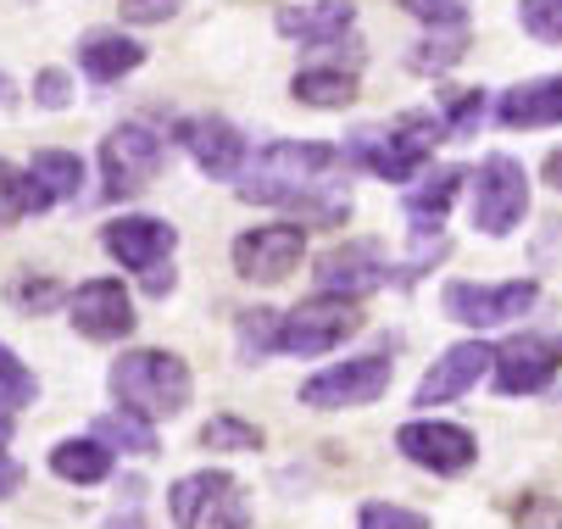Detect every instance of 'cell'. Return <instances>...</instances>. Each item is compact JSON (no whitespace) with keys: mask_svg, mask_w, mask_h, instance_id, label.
Returning a JSON list of instances; mask_svg holds the SVG:
<instances>
[{"mask_svg":"<svg viewBox=\"0 0 562 529\" xmlns=\"http://www.w3.org/2000/svg\"><path fill=\"white\" fill-rule=\"evenodd\" d=\"M351 157L346 145L273 139L239 173V195L257 206H284L301 223H346L351 217Z\"/></svg>","mask_w":562,"mask_h":529,"instance_id":"obj_1","label":"cell"},{"mask_svg":"<svg viewBox=\"0 0 562 529\" xmlns=\"http://www.w3.org/2000/svg\"><path fill=\"white\" fill-rule=\"evenodd\" d=\"M440 139H451L446 117L407 112V117H395V123H384V128H357V134L346 139V157H351V168H368V173H379V179H390V184H413V179L429 168V157H435Z\"/></svg>","mask_w":562,"mask_h":529,"instance_id":"obj_2","label":"cell"},{"mask_svg":"<svg viewBox=\"0 0 562 529\" xmlns=\"http://www.w3.org/2000/svg\"><path fill=\"white\" fill-rule=\"evenodd\" d=\"M106 385L117 396V407L139 413V418H179L190 407V368L173 357V351H123L106 373Z\"/></svg>","mask_w":562,"mask_h":529,"instance_id":"obj_3","label":"cell"},{"mask_svg":"<svg viewBox=\"0 0 562 529\" xmlns=\"http://www.w3.org/2000/svg\"><path fill=\"white\" fill-rule=\"evenodd\" d=\"M101 246L112 262H123L128 273L145 279L150 295H168L173 290V246H179V229L162 217H117L101 229Z\"/></svg>","mask_w":562,"mask_h":529,"instance_id":"obj_4","label":"cell"},{"mask_svg":"<svg viewBox=\"0 0 562 529\" xmlns=\"http://www.w3.org/2000/svg\"><path fill=\"white\" fill-rule=\"evenodd\" d=\"M168 507H173V529H251L246 491H239L228 474H217V469L184 474L168 491Z\"/></svg>","mask_w":562,"mask_h":529,"instance_id":"obj_5","label":"cell"},{"mask_svg":"<svg viewBox=\"0 0 562 529\" xmlns=\"http://www.w3.org/2000/svg\"><path fill=\"white\" fill-rule=\"evenodd\" d=\"M395 380V362L384 351H368V357H351V362H335L324 373H312L301 385V407H317V413H340V407H368L390 391Z\"/></svg>","mask_w":562,"mask_h":529,"instance_id":"obj_6","label":"cell"},{"mask_svg":"<svg viewBox=\"0 0 562 529\" xmlns=\"http://www.w3.org/2000/svg\"><path fill=\"white\" fill-rule=\"evenodd\" d=\"M168 162V139L145 128V123H123L101 139V179H106V195L123 201V195H139Z\"/></svg>","mask_w":562,"mask_h":529,"instance_id":"obj_7","label":"cell"},{"mask_svg":"<svg viewBox=\"0 0 562 529\" xmlns=\"http://www.w3.org/2000/svg\"><path fill=\"white\" fill-rule=\"evenodd\" d=\"M357 329H362L357 301H346V295H324V290H317L312 301H301L295 313H284L279 340H284V351H290V357H329V351H335V346H346Z\"/></svg>","mask_w":562,"mask_h":529,"instance_id":"obj_8","label":"cell"},{"mask_svg":"<svg viewBox=\"0 0 562 529\" xmlns=\"http://www.w3.org/2000/svg\"><path fill=\"white\" fill-rule=\"evenodd\" d=\"M535 279H507V284H473V279H451L440 290V307L451 324H468V329H502L513 318H524L535 307Z\"/></svg>","mask_w":562,"mask_h":529,"instance_id":"obj_9","label":"cell"},{"mask_svg":"<svg viewBox=\"0 0 562 529\" xmlns=\"http://www.w3.org/2000/svg\"><path fill=\"white\" fill-rule=\"evenodd\" d=\"M529 212V173L518 157H485L473 173V229L485 235H513Z\"/></svg>","mask_w":562,"mask_h":529,"instance_id":"obj_10","label":"cell"},{"mask_svg":"<svg viewBox=\"0 0 562 529\" xmlns=\"http://www.w3.org/2000/svg\"><path fill=\"white\" fill-rule=\"evenodd\" d=\"M234 273L251 284H279L301 268L306 257V229L301 223H268V229H246L234 240Z\"/></svg>","mask_w":562,"mask_h":529,"instance_id":"obj_11","label":"cell"},{"mask_svg":"<svg viewBox=\"0 0 562 529\" xmlns=\"http://www.w3.org/2000/svg\"><path fill=\"white\" fill-rule=\"evenodd\" d=\"M395 451L407 463L429 469V474H468L479 458V440L462 424H440V418H413L395 429Z\"/></svg>","mask_w":562,"mask_h":529,"instance_id":"obj_12","label":"cell"},{"mask_svg":"<svg viewBox=\"0 0 562 529\" xmlns=\"http://www.w3.org/2000/svg\"><path fill=\"white\" fill-rule=\"evenodd\" d=\"M557 373H562V340L551 335H513L507 346H496L491 380L502 396H540Z\"/></svg>","mask_w":562,"mask_h":529,"instance_id":"obj_13","label":"cell"},{"mask_svg":"<svg viewBox=\"0 0 562 529\" xmlns=\"http://www.w3.org/2000/svg\"><path fill=\"white\" fill-rule=\"evenodd\" d=\"M390 273L395 268H390L379 240H346V246L317 257V290H324V295H346V301H362V295L384 290Z\"/></svg>","mask_w":562,"mask_h":529,"instance_id":"obj_14","label":"cell"},{"mask_svg":"<svg viewBox=\"0 0 562 529\" xmlns=\"http://www.w3.org/2000/svg\"><path fill=\"white\" fill-rule=\"evenodd\" d=\"M173 134L190 150V162L201 173H212V179H239V173H246V162H251L246 134H239L228 117H184Z\"/></svg>","mask_w":562,"mask_h":529,"instance_id":"obj_15","label":"cell"},{"mask_svg":"<svg viewBox=\"0 0 562 529\" xmlns=\"http://www.w3.org/2000/svg\"><path fill=\"white\" fill-rule=\"evenodd\" d=\"M67 313H72V329L85 335V340H128L134 335V301L117 279H90V284H78L72 301H67Z\"/></svg>","mask_w":562,"mask_h":529,"instance_id":"obj_16","label":"cell"},{"mask_svg":"<svg viewBox=\"0 0 562 529\" xmlns=\"http://www.w3.org/2000/svg\"><path fill=\"white\" fill-rule=\"evenodd\" d=\"M496 368V346H485V340H462V346H451L429 373H424V385H418V402L413 407H446V402H457L462 391H473L485 373Z\"/></svg>","mask_w":562,"mask_h":529,"instance_id":"obj_17","label":"cell"},{"mask_svg":"<svg viewBox=\"0 0 562 529\" xmlns=\"http://www.w3.org/2000/svg\"><path fill=\"white\" fill-rule=\"evenodd\" d=\"M357 23L351 0H312V7H279V34L306 45H340Z\"/></svg>","mask_w":562,"mask_h":529,"instance_id":"obj_18","label":"cell"},{"mask_svg":"<svg viewBox=\"0 0 562 529\" xmlns=\"http://www.w3.org/2000/svg\"><path fill=\"white\" fill-rule=\"evenodd\" d=\"M462 184H468V168H435L418 184H407V223H413L418 240L440 235V223H446V212H451Z\"/></svg>","mask_w":562,"mask_h":529,"instance_id":"obj_19","label":"cell"},{"mask_svg":"<svg viewBox=\"0 0 562 529\" xmlns=\"http://www.w3.org/2000/svg\"><path fill=\"white\" fill-rule=\"evenodd\" d=\"M496 117L507 128H546V123H562V79H535V85H518L496 101Z\"/></svg>","mask_w":562,"mask_h":529,"instance_id":"obj_20","label":"cell"},{"mask_svg":"<svg viewBox=\"0 0 562 529\" xmlns=\"http://www.w3.org/2000/svg\"><path fill=\"white\" fill-rule=\"evenodd\" d=\"M145 61V45H134V40H123V34H85L78 40V67L90 72L95 85H117L123 72H134Z\"/></svg>","mask_w":562,"mask_h":529,"instance_id":"obj_21","label":"cell"},{"mask_svg":"<svg viewBox=\"0 0 562 529\" xmlns=\"http://www.w3.org/2000/svg\"><path fill=\"white\" fill-rule=\"evenodd\" d=\"M50 474L67 480V485H101L112 474V446L101 435H90V440H78V435L56 440L50 446Z\"/></svg>","mask_w":562,"mask_h":529,"instance_id":"obj_22","label":"cell"},{"mask_svg":"<svg viewBox=\"0 0 562 529\" xmlns=\"http://www.w3.org/2000/svg\"><path fill=\"white\" fill-rule=\"evenodd\" d=\"M40 195L56 206V201H72L78 184H85V162L72 157V150H34V162H29Z\"/></svg>","mask_w":562,"mask_h":529,"instance_id":"obj_23","label":"cell"},{"mask_svg":"<svg viewBox=\"0 0 562 529\" xmlns=\"http://www.w3.org/2000/svg\"><path fill=\"white\" fill-rule=\"evenodd\" d=\"M290 90L306 106H351L357 101V72H346V67H306V72H295Z\"/></svg>","mask_w":562,"mask_h":529,"instance_id":"obj_24","label":"cell"},{"mask_svg":"<svg viewBox=\"0 0 562 529\" xmlns=\"http://www.w3.org/2000/svg\"><path fill=\"white\" fill-rule=\"evenodd\" d=\"M50 201L40 195L34 173L29 168H12V162H0V229H12V223H23L29 212H45Z\"/></svg>","mask_w":562,"mask_h":529,"instance_id":"obj_25","label":"cell"},{"mask_svg":"<svg viewBox=\"0 0 562 529\" xmlns=\"http://www.w3.org/2000/svg\"><path fill=\"white\" fill-rule=\"evenodd\" d=\"M279 329H284V313H273V307L239 313V324H234V335H239V357H246V362H268L273 351H284Z\"/></svg>","mask_w":562,"mask_h":529,"instance_id":"obj_26","label":"cell"},{"mask_svg":"<svg viewBox=\"0 0 562 529\" xmlns=\"http://www.w3.org/2000/svg\"><path fill=\"white\" fill-rule=\"evenodd\" d=\"M95 435L112 446V451H134V458H156V429H150V418H139V413H106V418H95Z\"/></svg>","mask_w":562,"mask_h":529,"instance_id":"obj_27","label":"cell"},{"mask_svg":"<svg viewBox=\"0 0 562 529\" xmlns=\"http://www.w3.org/2000/svg\"><path fill=\"white\" fill-rule=\"evenodd\" d=\"M462 50H468V29H462V23H446V29H435L429 40L413 45L407 67H413V72H446V67L462 61Z\"/></svg>","mask_w":562,"mask_h":529,"instance_id":"obj_28","label":"cell"},{"mask_svg":"<svg viewBox=\"0 0 562 529\" xmlns=\"http://www.w3.org/2000/svg\"><path fill=\"white\" fill-rule=\"evenodd\" d=\"M201 446L206 451H262V429L234 418V413H217V418L201 424Z\"/></svg>","mask_w":562,"mask_h":529,"instance_id":"obj_29","label":"cell"},{"mask_svg":"<svg viewBox=\"0 0 562 529\" xmlns=\"http://www.w3.org/2000/svg\"><path fill=\"white\" fill-rule=\"evenodd\" d=\"M40 396V385H34V373H29V362L7 346V340H0V407H29Z\"/></svg>","mask_w":562,"mask_h":529,"instance_id":"obj_30","label":"cell"},{"mask_svg":"<svg viewBox=\"0 0 562 529\" xmlns=\"http://www.w3.org/2000/svg\"><path fill=\"white\" fill-rule=\"evenodd\" d=\"M518 23L540 45H562V0H518Z\"/></svg>","mask_w":562,"mask_h":529,"instance_id":"obj_31","label":"cell"},{"mask_svg":"<svg viewBox=\"0 0 562 529\" xmlns=\"http://www.w3.org/2000/svg\"><path fill=\"white\" fill-rule=\"evenodd\" d=\"M479 123H485V90H451L446 95V128H451V139H468Z\"/></svg>","mask_w":562,"mask_h":529,"instance_id":"obj_32","label":"cell"},{"mask_svg":"<svg viewBox=\"0 0 562 529\" xmlns=\"http://www.w3.org/2000/svg\"><path fill=\"white\" fill-rule=\"evenodd\" d=\"M357 529H429V518L413 507H395V502H368Z\"/></svg>","mask_w":562,"mask_h":529,"instance_id":"obj_33","label":"cell"},{"mask_svg":"<svg viewBox=\"0 0 562 529\" xmlns=\"http://www.w3.org/2000/svg\"><path fill=\"white\" fill-rule=\"evenodd\" d=\"M418 23L429 29H446V23H468V0H401Z\"/></svg>","mask_w":562,"mask_h":529,"instance_id":"obj_34","label":"cell"},{"mask_svg":"<svg viewBox=\"0 0 562 529\" xmlns=\"http://www.w3.org/2000/svg\"><path fill=\"white\" fill-rule=\"evenodd\" d=\"M128 23H168L179 12V0H117Z\"/></svg>","mask_w":562,"mask_h":529,"instance_id":"obj_35","label":"cell"},{"mask_svg":"<svg viewBox=\"0 0 562 529\" xmlns=\"http://www.w3.org/2000/svg\"><path fill=\"white\" fill-rule=\"evenodd\" d=\"M67 90H72V85H67V72H56V67L34 79V101H40L45 112H61V106H67Z\"/></svg>","mask_w":562,"mask_h":529,"instance_id":"obj_36","label":"cell"},{"mask_svg":"<svg viewBox=\"0 0 562 529\" xmlns=\"http://www.w3.org/2000/svg\"><path fill=\"white\" fill-rule=\"evenodd\" d=\"M61 290L50 284V279H12V301H18V307H50V301H56Z\"/></svg>","mask_w":562,"mask_h":529,"instance_id":"obj_37","label":"cell"},{"mask_svg":"<svg viewBox=\"0 0 562 529\" xmlns=\"http://www.w3.org/2000/svg\"><path fill=\"white\" fill-rule=\"evenodd\" d=\"M18 491H23V463L0 451V496H18Z\"/></svg>","mask_w":562,"mask_h":529,"instance_id":"obj_38","label":"cell"},{"mask_svg":"<svg viewBox=\"0 0 562 529\" xmlns=\"http://www.w3.org/2000/svg\"><path fill=\"white\" fill-rule=\"evenodd\" d=\"M546 184L562 190V150H551V157H546Z\"/></svg>","mask_w":562,"mask_h":529,"instance_id":"obj_39","label":"cell"},{"mask_svg":"<svg viewBox=\"0 0 562 529\" xmlns=\"http://www.w3.org/2000/svg\"><path fill=\"white\" fill-rule=\"evenodd\" d=\"M7 440H12V413L0 407V446H7Z\"/></svg>","mask_w":562,"mask_h":529,"instance_id":"obj_40","label":"cell"},{"mask_svg":"<svg viewBox=\"0 0 562 529\" xmlns=\"http://www.w3.org/2000/svg\"><path fill=\"white\" fill-rule=\"evenodd\" d=\"M7 90H12V85H7V79H0V101H12V95H7Z\"/></svg>","mask_w":562,"mask_h":529,"instance_id":"obj_41","label":"cell"}]
</instances>
